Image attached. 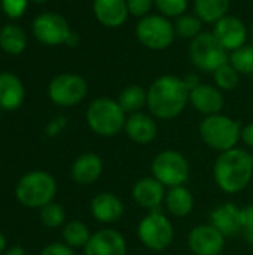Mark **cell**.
Segmentation results:
<instances>
[{"label": "cell", "instance_id": "cell-1", "mask_svg": "<svg viewBox=\"0 0 253 255\" xmlns=\"http://www.w3.org/2000/svg\"><path fill=\"white\" fill-rule=\"evenodd\" d=\"M189 102V90L183 79L174 75L160 76L148 90V109L152 117L173 120L179 117Z\"/></svg>", "mask_w": 253, "mask_h": 255}, {"label": "cell", "instance_id": "cell-2", "mask_svg": "<svg viewBox=\"0 0 253 255\" xmlns=\"http://www.w3.org/2000/svg\"><path fill=\"white\" fill-rule=\"evenodd\" d=\"M253 178L252 154L242 148L221 152L213 166V179L227 194L242 193Z\"/></svg>", "mask_w": 253, "mask_h": 255}, {"label": "cell", "instance_id": "cell-3", "mask_svg": "<svg viewBox=\"0 0 253 255\" xmlns=\"http://www.w3.org/2000/svg\"><path fill=\"white\" fill-rule=\"evenodd\" d=\"M85 118L88 127L95 134L101 137H113L124 130L127 114L116 100L98 97L89 103Z\"/></svg>", "mask_w": 253, "mask_h": 255}, {"label": "cell", "instance_id": "cell-4", "mask_svg": "<svg viewBox=\"0 0 253 255\" xmlns=\"http://www.w3.org/2000/svg\"><path fill=\"white\" fill-rule=\"evenodd\" d=\"M200 136L210 149L221 154L237 148V143L242 139V126L227 115L216 114L204 117L200 123Z\"/></svg>", "mask_w": 253, "mask_h": 255}, {"label": "cell", "instance_id": "cell-5", "mask_svg": "<svg viewBox=\"0 0 253 255\" xmlns=\"http://www.w3.org/2000/svg\"><path fill=\"white\" fill-rule=\"evenodd\" d=\"M57 194V182L52 175L43 170H33L24 175L15 188V196L25 208H43Z\"/></svg>", "mask_w": 253, "mask_h": 255}, {"label": "cell", "instance_id": "cell-6", "mask_svg": "<svg viewBox=\"0 0 253 255\" xmlns=\"http://www.w3.org/2000/svg\"><path fill=\"white\" fill-rule=\"evenodd\" d=\"M137 236L142 245L151 251H166L174 239V227L171 221L160 211H151L137 226Z\"/></svg>", "mask_w": 253, "mask_h": 255}, {"label": "cell", "instance_id": "cell-7", "mask_svg": "<svg viewBox=\"0 0 253 255\" xmlns=\"http://www.w3.org/2000/svg\"><path fill=\"white\" fill-rule=\"evenodd\" d=\"M151 172L166 188L185 185L189 179V163L183 154L174 149L161 151L151 164Z\"/></svg>", "mask_w": 253, "mask_h": 255}, {"label": "cell", "instance_id": "cell-8", "mask_svg": "<svg viewBox=\"0 0 253 255\" xmlns=\"http://www.w3.org/2000/svg\"><path fill=\"white\" fill-rule=\"evenodd\" d=\"M189 57L195 67L203 72L213 73L228 63V51L216 40L213 33L198 34L189 46Z\"/></svg>", "mask_w": 253, "mask_h": 255}, {"label": "cell", "instance_id": "cell-9", "mask_svg": "<svg viewBox=\"0 0 253 255\" xmlns=\"http://www.w3.org/2000/svg\"><path fill=\"white\" fill-rule=\"evenodd\" d=\"M137 39L142 45L154 51H163L169 48L176 36L173 22L163 15H146L136 27Z\"/></svg>", "mask_w": 253, "mask_h": 255}, {"label": "cell", "instance_id": "cell-10", "mask_svg": "<svg viewBox=\"0 0 253 255\" xmlns=\"http://www.w3.org/2000/svg\"><path fill=\"white\" fill-rule=\"evenodd\" d=\"M88 93L86 81L75 73H61L55 76L48 87V96L57 106L69 108L81 103Z\"/></svg>", "mask_w": 253, "mask_h": 255}, {"label": "cell", "instance_id": "cell-11", "mask_svg": "<svg viewBox=\"0 0 253 255\" xmlns=\"http://www.w3.org/2000/svg\"><path fill=\"white\" fill-rule=\"evenodd\" d=\"M34 37L45 45L54 46L66 43L72 34L67 19L55 12H43L33 21Z\"/></svg>", "mask_w": 253, "mask_h": 255}, {"label": "cell", "instance_id": "cell-12", "mask_svg": "<svg viewBox=\"0 0 253 255\" xmlns=\"http://www.w3.org/2000/svg\"><path fill=\"white\" fill-rule=\"evenodd\" d=\"M225 239L212 224H201L189 232L186 244L194 255H221L225 248Z\"/></svg>", "mask_w": 253, "mask_h": 255}, {"label": "cell", "instance_id": "cell-13", "mask_svg": "<svg viewBox=\"0 0 253 255\" xmlns=\"http://www.w3.org/2000/svg\"><path fill=\"white\" fill-rule=\"evenodd\" d=\"M213 36L227 51H236L246 45L248 28L240 18L225 15L218 22H215Z\"/></svg>", "mask_w": 253, "mask_h": 255}, {"label": "cell", "instance_id": "cell-14", "mask_svg": "<svg viewBox=\"0 0 253 255\" xmlns=\"http://www.w3.org/2000/svg\"><path fill=\"white\" fill-rule=\"evenodd\" d=\"M84 253L85 255H127V241L113 229H101L91 235Z\"/></svg>", "mask_w": 253, "mask_h": 255}, {"label": "cell", "instance_id": "cell-15", "mask_svg": "<svg viewBox=\"0 0 253 255\" xmlns=\"http://www.w3.org/2000/svg\"><path fill=\"white\" fill-rule=\"evenodd\" d=\"M166 187L154 176H145L139 179L131 190L133 200L146 211H158L166 199Z\"/></svg>", "mask_w": 253, "mask_h": 255}, {"label": "cell", "instance_id": "cell-16", "mask_svg": "<svg viewBox=\"0 0 253 255\" xmlns=\"http://www.w3.org/2000/svg\"><path fill=\"white\" fill-rule=\"evenodd\" d=\"M210 224L225 238H233L242 232V209L233 202H225L212 211Z\"/></svg>", "mask_w": 253, "mask_h": 255}, {"label": "cell", "instance_id": "cell-17", "mask_svg": "<svg viewBox=\"0 0 253 255\" xmlns=\"http://www.w3.org/2000/svg\"><path fill=\"white\" fill-rule=\"evenodd\" d=\"M191 105L204 117L221 114L224 108V96L216 85L200 84L189 93Z\"/></svg>", "mask_w": 253, "mask_h": 255}, {"label": "cell", "instance_id": "cell-18", "mask_svg": "<svg viewBox=\"0 0 253 255\" xmlns=\"http://www.w3.org/2000/svg\"><path fill=\"white\" fill-rule=\"evenodd\" d=\"M91 215L101 224H115L124 215V203L113 193H100L91 200Z\"/></svg>", "mask_w": 253, "mask_h": 255}, {"label": "cell", "instance_id": "cell-19", "mask_svg": "<svg viewBox=\"0 0 253 255\" xmlns=\"http://www.w3.org/2000/svg\"><path fill=\"white\" fill-rule=\"evenodd\" d=\"M124 130L128 139L139 145L151 143L158 134V126L154 117L143 112H136L128 115Z\"/></svg>", "mask_w": 253, "mask_h": 255}, {"label": "cell", "instance_id": "cell-20", "mask_svg": "<svg viewBox=\"0 0 253 255\" xmlns=\"http://www.w3.org/2000/svg\"><path fill=\"white\" fill-rule=\"evenodd\" d=\"M92 10L97 21L109 28L122 25L130 15L127 0H94Z\"/></svg>", "mask_w": 253, "mask_h": 255}, {"label": "cell", "instance_id": "cell-21", "mask_svg": "<svg viewBox=\"0 0 253 255\" xmlns=\"http://www.w3.org/2000/svg\"><path fill=\"white\" fill-rule=\"evenodd\" d=\"M72 179L79 185H92L103 173V161L94 152L79 155L72 166Z\"/></svg>", "mask_w": 253, "mask_h": 255}, {"label": "cell", "instance_id": "cell-22", "mask_svg": "<svg viewBox=\"0 0 253 255\" xmlns=\"http://www.w3.org/2000/svg\"><path fill=\"white\" fill-rule=\"evenodd\" d=\"M24 85L21 79L10 73L1 72L0 73V108L4 111H15L24 102Z\"/></svg>", "mask_w": 253, "mask_h": 255}, {"label": "cell", "instance_id": "cell-23", "mask_svg": "<svg viewBox=\"0 0 253 255\" xmlns=\"http://www.w3.org/2000/svg\"><path fill=\"white\" fill-rule=\"evenodd\" d=\"M164 205L173 217L185 218L194 209V196L185 185L173 187L166 193Z\"/></svg>", "mask_w": 253, "mask_h": 255}, {"label": "cell", "instance_id": "cell-24", "mask_svg": "<svg viewBox=\"0 0 253 255\" xmlns=\"http://www.w3.org/2000/svg\"><path fill=\"white\" fill-rule=\"evenodd\" d=\"M116 102L119 103L122 111L128 115L142 112V109L148 105V91L136 84L128 85L119 93Z\"/></svg>", "mask_w": 253, "mask_h": 255}, {"label": "cell", "instance_id": "cell-25", "mask_svg": "<svg viewBox=\"0 0 253 255\" xmlns=\"http://www.w3.org/2000/svg\"><path fill=\"white\" fill-rule=\"evenodd\" d=\"M27 46L25 31L16 24H6L0 30V48L12 55L21 54Z\"/></svg>", "mask_w": 253, "mask_h": 255}, {"label": "cell", "instance_id": "cell-26", "mask_svg": "<svg viewBox=\"0 0 253 255\" xmlns=\"http://www.w3.org/2000/svg\"><path fill=\"white\" fill-rule=\"evenodd\" d=\"M230 0H194L195 15L203 22H218L228 12Z\"/></svg>", "mask_w": 253, "mask_h": 255}, {"label": "cell", "instance_id": "cell-27", "mask_svg": "<svg viewBox=\"0 0 253 255\" xmlns=\"http://www.w3.org/2000/svg\"><path fill=\"white\" fill-rule=\"evenodd\" d=\"M63 239L64 244L70 248H85L88 241L91 239L89 229L78 220L69 221L63 229Z\"/></svg>", "mask_w": 253, "mask_h": 255}, {"label": "cell", "instance_id": "cell-28", "mask_svg": "<svg viewBox=\"0 0 253 255\" xmlns=\"http://www.w3.org/2000/svg\"><path fill=\"white\" fill-rule=\"evenodd\" d=\"M173 25H174V31H176L177 36H180L183 39L194 40L198 34H201L203 21L197 15L183 13V15H180V16L176 18V21H174Z\"/></svg>", "mask_w": 253, "mask_h": 255}, {"label": "cell", "instance_id": "cell-29", "mask_svg": "<svg viewBox=\"0 0 253 255\" xmlns=\"http://www.w3.org/2000/svg\"><path fill=\"white\" fill-rule=\"evenodd\" d=\"M230 64L240 75H253V45H245L233 51Z\"/></svg>", "mask_w": 253, "mask_h": 255}, {"label": "cell", "instance_id": "cell-30", "mask_svg": "<svg viewBox=\"0 0 253 255\" xmlns=\"http://www.w3.org/2000/svg\"><path fill=\"white\" fill-rule=\"evenodd\" d=\"M239 78H240V73L230 63H225L224 66H221L218 70L213 72V79H215L216 87L225 91L234 90L239 85Z\"/></svg>", "mask_w": 253, "mask_h": 255}, {"label": "cell", "instance_id": "cell-31", "mask_svg": "<svg viewBox=\"0 0 253 255\" xmlns=\"http://www.w3.org/2000/svg\"><path fill=\"white\" fill-rule=\"evenodd\" d=\"M40 220L42 223L49 229H57L64 224L66 221V212L61 205L58 203H48L43 208H40Z\"/></svg>", "mask_w": 253, "mask_h": 255}, {"label": "cell", "instance_id": "cell-32", "mask_svg": "<svg viewBox=\"0 0 253 255\" xmlns=\"http://www.w3.org/2000/svg\"><path fill=\"white\" fill-rule=\"evenodd\" d=\"M155 6L166 18H177L188 9V0H155Z\"/></svg>", "mask_w": 253, "mask_h": 255}, {"label": "cell", "instance_id": "cell-33", "mask_svg": "<svg viewBox=\"0 0 253 255\" xmlns=\"http://www.w3.org/2000/svg\"><path fill=\"white\" fill-rule=\"evenodd\" d=\"M28 1L30 0H1V9L6 16L16 19L25 13Z\"/></svg>", "mask_w": 253, "mask_h": 255}, {"label": "cell", "instance_id": "cell-34", "mask_svg": "<svg viewBox=\"0 0 253 255\" xmlns=\"http://www.w3.org/2000/svg\"><path fill=\"white\" fill-rule=\"evenodd\" d=\"M242 232L246 242L253 247V205L242 208Z\"/></svg>", "mask_w": 253, "mask_h": 255}, {"label": "cell", "instance_id": "cell-35", "mask_svg": "<svg viewBox=\"0 0 253 255\" xmlns=\"http://www.w3.org/2000/svg\"><path fill=\"white\" fill-rule=\"evenodd\" d=\"M128 12L134 16H146L155 6V0H127Z\"/></svg>", "mask_w": 253, "mask_h": 255}, {"label": "cell", "instance_id": "cell-36", "mask_svg": "<svg viewBox=\"0 0 253 255\" xmlns=\"http://www.w3.org/2000/svg\"><path fill=\"white\" fill-rule=\"evenodd\" d=\"M40 255H75V253H73V248H70L69 245L60 244V242H54V244L46 245L42 250Z\"/></svg>", "mask_w": 253, "mask_h": 255}, {"label": "cell", "instance_id": "cell-37", "mask_svg": "<svg viewBox=\"0 0 253 255\" xmlns=\"http://www.w3.org/2000/svg\"><path fill=\"white\" fill-rule=\"evenodd\" d=\"M66 126V120L64 118H57L54 121H51L46 127V133L48 136H57Z\"/></svg>", "mask_w": 253, "mask_h": 255}, {"label": "cell", "instance_id": "cell-38", "mask_svg": "<svg viewBox=\"0 0 253 255\" xmlns=\"http://www.w3.org/2000/svg\"><path fill=\"white\" fill-rule=\"evenodd\" d=\"M242 140L246 146L253 148V123L242 128Z\"/></svg>", "mask_w": 253, "mask_h": 255}, {"label": "cell", "instance_id": "cell-39", "mask_svg": "<svg viewBox=\"0 0 253 255\" xmlns=\"http://www.w3.org/2000/svg\"><path fill=\"white\" fill-rule=\"evenodd\" d=\"M183 82H185V85H186V88L189 90V93L194 90V88H197L201 82H200V78L197 76V75H194V73H189V75H186L185 78H183Z\"/></svg>", "mask_w": 253, "mask_h": 255}, {"label": "cell", "instance_id": "cell-40", "mask_svg": "<svg viewBox=\"0 0 253 255\" xmlns=\"http://www.w3.org/2000/svg\"><path fill=\"white\" fill-rule=\"evenodd\" d=\"M3 255H27V254H25V251H24L21 247H12V248H9L7 251H4V254Z\"/></svg>", "mask_w": 253, "mask_h": 255}, {"label": "cell", "instance_id": "cell-41", "mask_svg": "<svg viewBox=\"0 0 253 255\" xmlns=\"http://www.w3.org/2000/svg\"><path fill=\"white\" fill-rule=\"evenodd\" d=\"M4 250H6V239L1 235V232H0V255L4 254Z\"/></svg>", "mask_w": 253, "mask_h": 255}, {"label": "cell", "instance_id": "cell-42", "mask_svg": "<svg viewBox=\"0 0 253 255\" xmlns=\"http://www.w3.org/2000/svg\"><path fill=\"white\" fill-rule=\"evenodd\" d=\"M30 1H33V3H39V4H40V3H46L48 0H30Z\"/></svg>", "mask_w": 253, "mask_h": 255}, {"label": "cell", "instance_id": "cell-43", "mask_svg": "<svg viewBox=\"0 0 253 255\" xmlns=\"http://www.w3.org/2000/svg\"><path fill=\"white\" fill-rule=\"evenodd\" d=\"M252 40H253V24H252Z\"/></svg>", "mask_w": 253, "mask_h": 255}, {"label": "cell", "instance_id": "cell-44", "mask_svg": "<svg viewBox=\"0 0 253 255\" xmlns=\"http://www.w3.org/2000/svg\"><path fill=\"white\" fill-rule=\"evenodd\" d=\"M252 161H253V154H252Z\"/></svg>", "mask_w": 253, "mask_h": 255}, {"label": "cell", "instance_id": "cell-45", "mask_svg": "<svg viewBox=\"0 0 253 255\" xmlns=\"http://www.w3.org/2000/svg\"><path fill=\"white\" fill-rule=\"evenodd\" d=\"M252 76H253V75H252Z\"/></svg>", "mask_w": 253, "mask_h": 255}]
</instances>
